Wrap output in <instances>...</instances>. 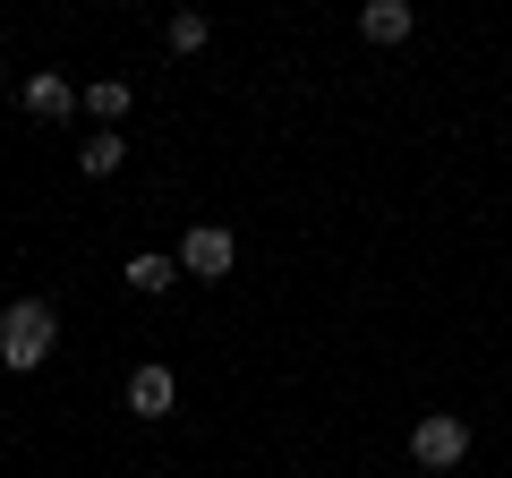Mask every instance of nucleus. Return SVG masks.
Masks as SVG:
<instances>
[{"label":"nucleus","instance_id":"obj_1","mask_svg":"<svg viewBox=\"0 0 512 478\" xmlns=\"http://www.w3.org/2000/svg\"><path fill=\"white\" fill-rule=\"evenodd\" d=\"M52 342H60V316H52V299H18V308L0 316V368H43L52 359Z\"/></svg>","mask_w":512,"mask_h":478},{"label":"nucleus","instance_id":"obj_2","mask_svg":"<svg viewBox=\"0 0 512 478\" xmlns=\"http://www.w3.org/2000/svg\"><path fill=\"white\" fill-rule=\"evenodd\" d=\"M410 453H419V470H453V461L470 453V427H461L453 410H427V419L410 427Z\"/></svg>","mask_w":512,"mask_h":478},{"label":"nucleus","instance_id":"obj_3","mask_svg":"<svg viewBox=\"0 0 512 478\" xmlns=\"http://www.w3.org/2000/svg\"><path fill=\"white\" fill-rule=\"evenodd\" d=\"M239 265V239L222 231V222H197V231L180 239V274H205V282H222Z\"/></svg>","mask_w":512,"mask_h":478},{"label":"nucleus","instance_id":"obj_4","mask_svg":"<svg viewBox=\"0 0 512 478\" xmlns=\"http://www.w3.org/2000/svg\"><path fill=\"white\" fill-rule=\"evenodd\" d=\"M171 402H180V385H171V368H163V359L128 376V410H137V419H163Z\"/></svg>","mask_w":512,"mask_h":478},{"label":"nucleus","instance_id":"obj_5","mask_svg":"<svg viewBox=\"0 0 512 478\" xmlns=\"http://www.w3.org/2000/svg\"><path fill=\"white\" fill-rule=\"evenodd\" d=\"M69 111H77V86H69V77H52V69L26 77V120H69Z\"/></svg>","mask_w":512,"mask_h":478},{"label":"nucleus","instance_id":"obj_6","mask_svg":"<svg viewBox=\"0 0 512 478\" xmlns=\"http://www.w3.org/2000/svg\"><path fill=\"white\" fill-rule=\"evenodd\" d=\"M120 282H128V291H171V282H180V257H163V248H146V257H128L120 265Z\"/></svg>","mask_w":512,"mask_h":478},{"label":"nucleus","instance_id":"obj_7","mask_svg":"<svg viewBox=\"0 0 512 478\" xmlns=\"http://www.w3.org/2000/svg\"><path fill=\"white\" fill-rule=\"evenodd\" d=\"M359 35L367 43H402L410 35V0H367V9H359Z\"/></svg>","mask_w":512,"mask_h":478},{"label":"nucleus","instance_id":"obj_8","mask_svg":"<svg viewBox=\"0 0 512 478\" xmlns=\"http://www.w3.org/2000/svg\"><path fill=\"white\" fill-rule=\"evenodd\" d=\"M86 111H94V120H120V111H128V86H120V77H94V86H86Z\"/></svg>","mask_w":512,"mask_h":478},{"label":"nucleus","instance_id":"obj_9","mask_svg":"<svg viewBox=\"0 0 512 478\" xmlns=\"http://www.w3.org/2000/svg\"><path fill=\"white\" fill-rule=\"evenodd\" d=\"M120 163H128V146H120V137H86V180H111Z\"/></svg>","mask_w":512,"mask_h":478},{"label":"nucleus","instance_id":"obj_10","mask_svg":"<svg viewBox=\"0 0 512 478\" xmlns=\"http://www.w3.org/2000/svg\"><path fill=\"white\" fill-rule=\"evenodd\" d=\"M205 35H214V26H205L197 9H180V18H171V52H205Z\"/></svg>","mask_w":512,"mask_h":478},{"label":"nucleus","instance_id":"obj_11","mask_svg":"<svg viewBox=\"0 0 512 478\" xmlns=\"http://www.w3.org/2000/svg\"><path fill=\"white\" fill-rule=\"evenodd\" d=\"M419 478H427V470H419Z\"/></svg>","mask_w":512,"mask_h":478}]
</instances>
